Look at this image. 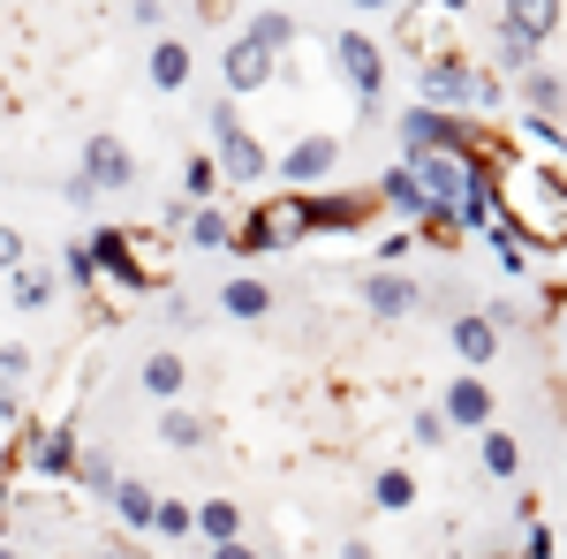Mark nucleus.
<instances>
[{"instance_id": "1", "label": "nucleus", "mask_w": 567, "mask_h": 559, "mask_svg": "<svg viewBox=\"0 0 567 559\" xmlns=\"http://www.w3.org/2000/svg\"><path fill=\"white\" fill-rule=\"evenodd\" d=\"M499 174V219L529 235V250H560L567 242V182L553 167H492Z\"/></svg>"}, {"instance_id": "2", "label": "nucleus", "mask_w": 567, "mask_h": 559, "mask_svg": "<svg viewBox=\"0 0 567 559\" xmlns=\"http://www.w3.org/2000/svg\"><path fill=\"white\" fill-rule=\"evenodd\" d=\"M416 106H439V114H454V122L492 114V106H499V76L477 69L462 45H439V53L416 61Z\"/></svg>"}, {"instance_id": "3", "label": "nucleus", "mask_w": 567, "mask_h": 559, "mask_svg": "<svg viewBox=\"0 0 567 559\" xmlns=\"http://www.w3.org/2000/svg\"><path fill=\"white\" fill-rule=\"evenodd\" d=\"M205 130H213V159H219V182H265L272 174V152H265L258 136L243 130V114H235V99H213L205 106Z\"/></svg>"}, {"instance_id": "4", "label": "nucleus", "mask_w": 567, "mask_h": 559, "mask_svg": "<svg viewBox=\"0 0 567 559\" xmlns=\"http://www.w3.org/2000/svg\"><path fill=\"white\" fill-rule=\"evenodd\" d=\"M393 136H401V159H409V167L432 159V152H477V130L454 122V114H439V106H409V114L393 122Z\"/></svg>"}, {"instance_id": "5", "label": "nucleus", "mask_w": 567, "mask_h": 559, "mask_svg": "<svg viewBox=\"0 0 567 559\" xmlns=\"http://www.w3.org/2000/svg\"><path fill=\"white\" fill-rule=\"evenodd\" d=\"M333 69L355 91V106H379L386 99V45L363 39V31H333Z\"/></svg>"}, {"instance_id": "6", "label": "nucleus", "mask_w": 567, "mask_h": 559, "mask_svg": "<svg viewBox=\"0 0 567 559\" xmlns=\"http://www.w3.org/2000/svg\"><path fill=\"white\" fill-rule=\"evenodd\" d=\"M333 167H341V136H326V130H310V136H296L280 159H272V174L296 189V197H310V189H326L333 182Z\"/></svg>"}, {"instance_id": "7", "label": "nucleus", "mask_w": 567, "mask_h": 559, "mask_svg": "<svg viewBox=\"0 0 567 559\" xmlns=\"http://www.w3.org/2000/svg\"><path fill=\"white\" fill-rule=\"evenodd\" d=\"M84 250H91V265H99V280H106V288H122V296H152V280H144V265H136L130 227H91Z\"/></svg>"}, {"instance_id": "8", "label": "nucleus", "mask_w": 567, "mask_h": 559, "mask_svg": "<svg viewBox=\"0 0 567 559\" xmlns=\"http://www.w3.org/2000/svg\"><path fill=\"white\" fill-rule=\"evenodd\" d=\"M363 318H379V325H401V318H416L424 302H432V288L424 280H409V272H363Z\"/></svg>"}, {"instance_id": "9", "label": "nucleus", "mask_w": 567, "mask_h": 559, "mask_svg": "<svg viewBox=\"0 0 567 559\" xmlns=\"http://www.w3.org/2000/svg\"><path fill=\"white\" fill-rule=\"evenodd\" d=\"M272 69H280V53L258 45L250 31H235V39L219 45V84H227V99H235V91H243V99L265 91V84H272Z\"/></svg>"}, {"instance_id": "10", "label": "nucleus", "mask_w": 567, "mask_h": 559, "mask_svg": "<svg viewBox=\"0 0 567 559\" xmlns=\"http://www.w3.org/2000/svg\"><path fill=\"white\" fill-rule=\"evenodd\" d=\"M23 469L61 484V476L84 469V446H76V424H45V431H23Z\"/></svg>"}, {"instance_id": "11", "label": "nucleus", "mask_w": 567, "mask_h": 559, "mask_svg": "<svg viewBox=\"0 0 567 559\" xmlns=\"http://www.w3.org/2000/svg\"><path fill=\"white\" fill-rule=\"evenodd\" d=\"M76 174L99 182V197H122V189H136V144H122L114 130L84 136V167H76Z\"/></svg>"}, {"instance_id": "12", "label": "nucleus", "mask_w": 567, "mask_h": 559, "mask_svg": "<svg viewBox=\"0 0 567 559\" xmlns=\"http://www.w3.org/2000/svg\"><path fill=\"white\" fill-rule=\"evenodd\" d=\"M432 408L446 416V431H477V438H484V431H492V416H499V393L462 371V379H446V393H439Z\"/></svg>"}, {"instance_id": "13", "label": "nucleus", "mask_w": 567, "mask_h": 559, "mask_svg": "<svg viewBox=\"0 0 567 559\" xmlns=\"http://www.w3.org/2000/svg\"><path fill=\"white\" fill-rule=\"evenodd\" d=\"M499 341H507V333H499L484 310H454V325H446V348H454V363H462L470 379H484V371H492Z\"/></svg>"}, {"instance_id": "14", "label": "nucleus", "mask_w": 567, "mask_h": 559, "mask_svg": "<svg viewBox=\"0 0 567 559\" xmlns=\"http://www.w3.org/2000/svg\"><path fill=\"white\" fill-rule=\"evenodd\" d=\"M371 205H386V213L401 219L409 235L424 227V213H432V197H424V182H416V167H409V159H393V167L379 174V189H371Z\"/></svg>"}, {"instance_id": "15", "label": "nucleus", "mask_w": 567, "mask_h": 559, "mask_svg": "<svg viewBox=\"0 0 567 559\" xmlns=\"http://www.w3.org/2000/svg\"><path fill=\"white\" fill-rule=\"evenodd\" d=\"M371 219V197H349V189H310L303 197V235H349Z\"/></svg>"}, {"instance_id": "16", "label": "nucleus", "mask_w": 567, "mask_h": 559, "mask_svg": "<svg viewBox=\"0 0 567 559\" xmlns=\"http://www.w3.org/2000/svg\"><path fill=\"white\" fill-rule=\"evenodd\" d=\"M136 386L152 393L159 408H175V401H182V386H189V355H182V348H152V355L136 363Z\"/></svg>"}, {"instance_id": "17", "label": "nucleus", "mask_w": 567, "mask_h": 559, "mask_svg": "<svg viewBox=\"0 0 567 559\" xmlns=\"http://www.w3.org/2000/svg\"><path fill=\"white\" fill-rule=\"evenodd\" d=\"M144 76H152V91H189V76H197V53H189V39H152V53H144Z\"/></svg>"}, {"instance_id": "18", "label": "nucleus", "mask_w": 567, "mask_h": 559, "mask_svg": "<svg viewBox=\"0 0 567 559\" xmlns=\"http://www.w3.org/2000/svg\"><path fill=\"white\" fill-rule=\"evenodd\" d=\"M537 53H545V39H529L523 23L499 8V15H492V61H499L507 76H529V69H537Z\"/></svg>"}, {"instance_id": "19", "label": "nucleus", "mask_w": 567, "mask_h": 559, "mask_svg": "<svg viewBox=\"0 0 567 559\" xmlns=\"http://www.w3.org/2000/svg\"><path fill=\"white\" fill-rule=\"evenodd\" d=\"M272 296H280L272 280H258V272H235V280L219 288V310H227V318H243V325H258V318H272Z\"/></svg>"}, {"instance_id": "20", "label": "nucleus", "mask_w": 567, "mask_h": 559, "mask_svg": "<svg viewBox=\"0 0 567 559\" xmlns=\"http://www.w3.org/2000/svg\"><path fill=\"white\" fill-rule=\"evenodd\" d=\"M106 499H114V515L130 521L136 537H152V521H159V491H152V484H136V476H122V484H114Z\"/></svg>"}, {"instance_id": "21", "label": "nucleus", "mask_w": 567, "mask_h": 559, "mask_svg": "<svg viewBox=\"0 0 567 559\" xmlns=\"http://www.w3.org/2000/svg\"><path fill=\"white\" fill-rule=\"evenodd\" d=\"M159 438L182 446V454H197V446H213V416H197V408H159Z\"/></svg>"}, {"instance_id": "22", "label": "nucleus", "mask_w": 567, "mask_h": 559, "mask_svg": "<svg viewBox=\"0 0 567 559\" xmlns=\"http://www.w3.org/2000/svg\"><path fill=\"white\" fill-rule=\"evenodd\" d=\"M523 99H529V114H537V122H560V114H567V76H553V69L537 61V69L523 76Z\"/></svg>"}, {"instance_id": "23", "label": "nucleus", "mask_w": 567, "mask_h": 559, "mask_svg": "<svg viewBox=\"0 0 567 559\" xmlns=\"http://www.w3.org/2000/svg\"><path fill=\"white\" fill-rule=\"evenodd\" d=\"M197 537H205V552L213 545H243V507L235 499H205L197 507Z\"/></svg>"}, {"instance_id": "24", "label": "nucleus", "mask_w": 567, "mask_h": 559, "mask_svg": "<svg viewBox=\"0 0 567 559\" xmlns=\"http://www.w3.org/2000/svg\"><path fill=\"white\" fill-rule=\"evenodd\" d=\"M213 197H219V159H213V152H197V159L182 167V197H175V205H189V213H205Z\"/></svg>"}, {"instance_id": "25", "label": "nucleus", "mask_w": 567, "mask_h": 559, "mask_svg": "<svg viewBox=\"0 0 567 559\" xmlns=\"http://www.w3.org/2000/svg\"><path fill=\"white\" fill-rule=\"evenodd\" d=\"M243 31H250L258 45H272V53H288V45H296V15H288V8H250Z\"/></svg>"}, {"instance_id": "26", "label": "nucleus", "mask_w": 567, "mask_h": 559, "mask_svg": "<svg viewBox=\"0 0 567 559\" xmlns=\"http://www.w3.org/2000/svg\"><path fill=\"white\" fill-rule=\"evenodd\" d=\"M371 507H379V515H409V507H416V476L409 469H379L371 476Z\"/></svg>"}, {"instance_id": "27", "label": "nucleus", "mask_w": 567, "mask_h": 559, "mask_svg": "<svg viewBox=\"0 0 567 559\" xmlns=\"http://www.w3.org/2000/svg\"><path fill=\"white\" fill-rule=\"evenodd\" d=\"M227 235H235V219L219 213V205H205V213L182 219V242H189V250H227Z\"/></svg>"}, {"instance_id": "28", "label": "nucleus", "mask_w": 567, "mask_h": 559, "mask_svg": "<svg viewBox=\"0 0 567 559\" xmlns=\"http://www.w3.org/2000/svg\"><path fill=\"white\" fill-rule=\"evenodd\" d=\"M8 302H16V310H45V302H53V265H23V272H8Z\"/></svg>"}, {"instance_id": "29", "label": "nucleus", "mask_w": 567, "mask_h": 559, "mask_svg": "<svg viewBox=\"0 0 567 559\" xmlns=\"http://www.w3.org/2000/svg\"><path fill=\"white\" fill-rule=\"evenodd\" d=\"M31 371H39V363H31V348H23V341H0V401H16V393L31 386Z\"/></svg>"}, {"instance_id": "30", "label": "nucleus", "mask_w": 567, "mask_h": 559, "mask_svg": "<svg viewBox=\"0 0 567 559\" xmlns=\"http://www.w3.org/2000/svg\"><path fill=\"white\" fill-rule=\"evenodd\" d=\"M507 15H515V23H523L529 39H553V31H560L567 15L560 8H553V0H515V8H507Z\"/></svg>"}, {"instance_id": "31", "label": "nucleus", "mask_w": 567, "mask_h": 559, "mask_svg": "<svg viewBox=\"0 0 567 559\" xmlns=\"http://www.w3.org/2000/svg\"><path fill=\"white\" fill-rule=\"evenodd\" d=\"M515 469H523V446L492 424V431H484V476H515Z\"/></svg>"}, {"instance_id": "32", "label": "nucleus", "mask_w": 567, "mask_h": 559, "mask_svg": "<svg viewBox=\"0 0 567 559\" xmlns=\"http://www.w3.org/2000/svg\"><path fill=\"white\" fill-rule=\"evenodd\" d=\"M130 242H136V265H144V280L159 288V280H167V235H152V227H130Z\"/></svg>"}, {"instance_id": "33", "label": "nucleus", "mask_w": 567, "mask_h": 559, "mask_svg": "<svg viewBox=\"0 0 567 559\" xmlns=\"http://www.w3.org/2000/svg\"><path fill=\"white\" fill-rule=\"evenodd\" d=\"M152 537H167V545L197 537V507H182V499H159V521H152Z\"/></svg>"}, {"instance_id": "34", "label": "nucleus", "mask_w": 567, "mask_h": 559, "mask_svg": "<svg viewBox=\"0 0 567 559\" xmlns=\"http://www.w3.org/2000/svg\"><path fill=\"white\" fill-rule=\"evenodd\" d=\"M409 438H416L424 454H439V446H446L454 431H446V416H439V408H416V416H409Z\"/></svg>"}, {"instance_id": "35", "label": "nucleus", "mask_w": 567, "mask_h": 559, "mask_svg": "<svg viewBox=\"0 0 567 559\" xmlns=\"http://www.w3.org/2000/svg\"><path fill=\"white\" fill-rule=\"evenodd\" d=\"M484 242H492V258H499V272H523V242H515V227H507V219H499V227H484Z\"/></svg>"}, {"instance_id": "36", "label": "nucleus", "mask_w": 567, "mask_h": 559, "mask_svg": "<svg viewBox=\"0 0 567 559\" xmlns=\"http://www.w3.org/2000/svg\"><path fill=\"white\" fill-rule=\"evenodd\" d=\"M61 272H69V280H76L84 296H91V288H106V280H99V265H91V250H84V242H69V250H61Z\"/></svg>"}, {"instance_id": "37", "label": "nucleus", "mask_w": 567, "mask_h": 559, "mask_svg": "<svg viewBox=\"0 0 567 559\" xmlns=\"http://www.w3.org/2000/svg\"><path fill=\"white\" fill-rule=\"evenodd\" d=\"M31 265V250H23V227H8L0 219V272H23Z\"/></svg>"}, {"instance_id": "38", "label": "nucleus", "mask_w": 567, "mask_h": 559, "mask_svg": "<svg viewBox=\"0 0 567 559\" xmlns=\"http://www.w3.org/2000/svg\"><path fill=\"white\" fill-rule=\"evenodd\" d=\"M523 144H537V152H567V130H560V122H537V114H529V122H523Z\"/></svg>"}, {"instance_id": "39", "label": "nucleus", "mask_w": 567, "mask_h": 559, "mask_svg": "<svg viewBox=\"0 0 567 559\" xmlns=\"http://www.w3.org/2000/svg\"><path fill=\"white\" fill-rule=\"evenodd\" d=\"M61 205L91 213V205H99V182H91V174H69V182H61Z\"/></svg>"}, {"instance_id": "40", "label": "nucleus", "mask_w": 567, "mask_h": 559, "mask_svg": "<svg viewBox=\"0 0 567 559\" xmlns=\"http://www.w3.org/2000/svg\"><path fill=\"white\" fill-rule=\"evenodd\" d=\"M409 250H416V235H379V265H371V272H393Z\"/></svg>"}, {"instance_id": "41", "label": "nucleus", "mask_w": 567, "mask_h": 559, "mask_svg": "<svg viewBox=\"0 0 567 559\" xmlns=\"http://www.w3.org/2000/svg\"><path fill=\"white\" fill-rule=\"evenodd\" d=\"M91 484V491H114V484H122V476H114V462H106V454H84V469H76Z\"/></svg>"}, {"instance_id": "42", "label": "nucleus", "mask_w": 567, "mask_h": 559, "mask_svg": "<svg viewBox=\"0 0 567 559\" xmlns=\"http://www.w3.org/2000/svg\"><path fill=\"white\" fill-rule=\"evenodd\" d=\"M523 559H553V529L545 521H523Z\"/></svg>"}, {"instance_id": "43", "label": "nucleus", "mask_w": 567, "mask_h": 559, "mask_svg": "<svg viewBox=\"0 0 567 559\" xmlns=\"http://www.w3.org/2000/svg\"><path fill=\"white\" fill-rule=\"evenodd\" d=\"M130 23H136V31H159V23H167V8H159V0H136Z\"/></svg>"}, {"instance_id": "44", "label": "nucleus", "mask_w": 567, "mask_h": 559, "mask_svg": "<svg viewBox=\"0 0 567 559\" xmlns=\"http://www.w3.org/2000/svg\"><path fill=\"white\" fill-rule=\"evenodd\" d=\"M213 559H258V545L243 537V545H213Z\"/></svg>"}, {"instance_id": "45", "label": "nucleus", "mask_w": 567, "mask_h": 559, "mask_svg": "<svg viewBox=\"0 0 567 559\" xmlns=\"http://www.w3.org/2000/svg\"><path fill=\"white\" fill-rule=\"evenodd\" d=\"M341 559H379V552H371V537H349V545H341Z\"/></svg>"}, {"instance_id": "46", "label": "nucleus", "mask_w": 567, "mask_h": 559, "mask_svg": "<svg viewBox=\"0 0 567 559\" xmlns=\"http://www.w3.org/2000/svg\"><path fill=\"white\" fill-rule=\"evenodd\" d=\"M8 499H16V476L0 469V515H8Z\"/></svg>"}, {"instance_id": "47", "label": "nucleus", "mask_w": 567, "mask_h": 559, "mask_svg": "<svg viewBox=\"0 0 567 559\" xmlns=\"http://www.w3.org/2000/svg\"><path fill=\"white\" fill-rule=\"evenodd\" d=\"M99 559H136V552H130V545H106V552H99Z\"/></svg>"}, {"instance_id": "48", "label": "nucleus", "mask_w": 567, "mask_h": 559, "mask_svg": "<svg viewBox=\"0 0 567 559\" xmlns=\"http://www.w3.org/2000/svg\"><path fill=\"white\" fill-rule=\"evenodd\" d=\"M0 559H23V552H16V545H0Z\"/></svg>"}, {"instance_id": "49", "label": "nucleus", "mask_w": 567, "mask_h": 559, "mask_svg": "<svg viewBox=\"0 0 567 559\" xmlns=\"http://www.w3.org/2000/svg\"><path fill=\"white\" fill-rule=\"evenodd\" d=\"M0 545H8V515H0Z\"/></svg>"}, {"instance_id": "50", "label": "nucleus", "mask_w": 567, "mask_h": 559, "mask_svg": "<svg viewBox=\"0 0 567 559\" xmlns=\"http://www.w3.org/2000/svg\"><path fill=\"white\" fill-rule=\"evenodd\" d=\"M53 559H69V552H53Z\"/></svg>"}]
</instances>
